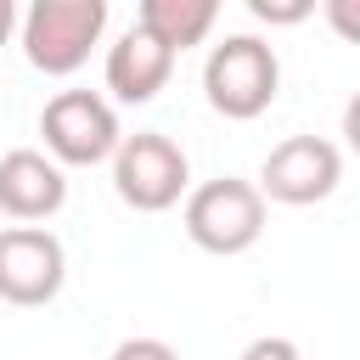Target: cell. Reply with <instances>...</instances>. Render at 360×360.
<instances>
[{
    "label": "cell",
    "instance_id": "cell-7",
    "mask_svg": "<svg viewBox=\"0 0 360 360\" xmlns=\"http://www.w3.org/2000/svg\"><path fill=\"white\" fill-rule=\"evenodd\" d=\"M68 281V253L56 231L45 225H6L0 231V298L17 309H39L62 292Z\"/></svg>",
    "mask_w": 360,
    "mask_h": 360
},
{
    "label": "cell",
    "instance_id": "cell-11",
    "mask_svg": "<svg viewBox=\"0 0 360 360\" xmlns=\"http://www.w3.org/2000/svg\"><path fill=\"white\" fill-rule=\"evenodd\" d=\"M248 11L259 22H270V28H292V22H304L315 11V0H248Z\"/></svg>",
    "mask_w": 360,
    "mask_h": 360
},
{
    "label": "cell",
    "instance_id": "cell-2",
    "mask_svg": "<svg viewBox=\"0 0 360 360\" xmlns=\"http://www.w3.org/2000/svg\"><path fill=\"white\" fill-rule=\"evenodd\" d=\"M276 90H281V56L259 34H225L202 62V96L219 118L248 124V118L270 112Z\"/></svg>",
    "mask_w": 360,
    "mask_h": 360
},
{
    "label": "cell",
    "instance_id": "cell-8",
    "mask_svg": "<svg viewBox=\"0 0 360 360\" xmlns=\"http://www.w3.org/2000/svg\"><path fill=\"white\" fill-rule=\"evenodd\" d=\"M62 202H68V174H62V163H51V158L34 152V146L0 152V214H6V219L39 225V219L62 214Z\"/></svg>",
    "mask_w": 360,
    "mask_h": 360
},
{
    "label": "cell",
    "instance_id": "cell-16",
    "mask_svg": "<svg viewBox=\"0 0 360 360\" xmlns=\"http://www.w3.org/2000/svg\"><path fill=\"white\" fill-rule=\"evenodd\" d=\"M17 28H22V11H17V0H0V45H6Z\"/></svg>",
    "mask_w": 360,
    "mask_h": 360
},
{
    "label": "cell",
    "instance_id": "cell-9",
    "mask_svg": "<svg viewBox=\"0 0 360 360\" xmlns=\"http://www.w3.org/2000/svg\"><path fill=\"white\" fill-rule=\"evenodd\" d=\"M169 73H174V56L158 39H146L141 28H129L118 45H107V90L129 107H146L169 84Z\"/></svg>",
    "mask_w": 360,
    "mask_h": 360
},
{
    "label": "cell",
    "instance_id": "cell-4",
    "mask_svg": "<svg viewBox=\"0 0 360 360\" xmlns=\"http://www.w3.org/2000/svg\"><path fill=\"white\" fill-rule=\"evenodd\" d=\"M39 135H45V158L62 169H96L112 163L124 129L107 96L96 90H56L39 112Z\"/></svg>",
    "mask_w": 360,
    "mask_h": 360
},
{
    "label": "cell",
    "instance_id": "cell-13",
    "mask_svg": "<svg viewBox=\"0 0 360 360\" xmlns=\"http://www.w3.org/2000/svg\"><path fill=\"white\" fill-rule=\"evenodd\" d=\"M107 360H180V354H174L163 338H124Z\"/></svg>",
    "mask_w": 360,
    "mask_h": 360
},
{
    "label": "cell",
    "instance_id": "cell-1",
    "mask_svg": "<svg viewBox=\"0 0 360 360\" xmlns=\"http://www.w3.org/2000/svg\"><path fill=\"white\" fill-rule=\"evenodd\" d=\"M107 34V0H34L22 11V56L45 79H68L90 62V51Z\"/></svg>",
    "mask_w": 360,
    "mask_h": 360
},
{
    "label": "cell",
    "instance_id": "cell-15",
    "mask_svg": "<svg viewBox=\"0 0 360 360\" xmlns=\"http://www.w3.org/2000/svg\"><path fill=\"white\" fill-rule=\"evenodd\" d=\"M343 141H349V146L360 152V90H354V96L343 101Z\"/></svg>",
    "mask_w": 360,
    "mask_h": 360
},
{
    "label": "cell",
    "instance_id": "cell-14",
    "mask_svg": "<svg viewBox=\"0 0 360 360\" xmlns=\"http://www.w3.org/2000/svg\"><path fill=\"white\" fill-rule=\"evenodd\" d=\"M242 360H304V354H298L292 338H253V343L242 349Z\"/></svg>",
    "mask_w": 360,
    "mask_h": 360
},
{
    "label": "cell",
    "instance_id": "cell-10",
    "mask_svg": "<svg viewBox=\"0 0 360 360\" xmlns=\"http://www.w3.org/2000/svg\"><path fill=\"white\" fill-rule=\"evenodd\" d=\"M219 22V0H141L135 6V28L146 39H158L169 56L202 45Z\"/></svg>",
    "mask_w": 360,
    "mask_h": 360
},
{
    "label": "cell",
    "instance_id": "cell-12",
    "mask_svg": "<svg viewBox=\"0 0 360 360\" xmlns=\"http://www.w3.org/2000/svg\"><path fill=\"white\" fill-rule=\"evenodd\" d=\"M321 17L332 22V34H338V39L360 45V0H326V6H321Z\"/></svg>",
    "mask_w": 360,
    "mask_h": 360
},
{
    "label": "cell",
    "instance_id": "cell-6",
    "mask_svg": "<svg viewBox=\"0 0 360 360\" xmlns=\"http://www.w3.org/2000/svg\"><path fill=\"white\" fill-rule=\"evenodd\" d=\"M338 180H343V152L326 135H287L259 163V197L287 202V208H309V202L332 197Z\"/></svg>",
    "mask_w": 360,
    "mask_h": 360
},
{
    "label": "cell",
    "instance_id": "cell-3",
    "mask_svg": "<svg viewBox=\"0 0 360 360\" xmlns=\"http://www.w3.org/2000/svg\"><path fill=\"white\" fill-rule=\"evenodd\" d=\"M186 236L202 248V253H248L259 236H264V197L253 180H236V174H219V180H202L197 191H186V214H180Z\"/></svg>",
    "mask_w": 360,
    "mask_h": 360
},
{
    "label": "cell",
    "instance_id": "cell-5",
    "mask_svg": "<svg viewBox=\"0 0 360 360\" xmlns=\"http://www.w3.org/2000/svg\"><path fill=\"white\" fill-rule=\"evenodd\" d=\"M112 191L135 208V214H163L191 191V163L186 152L158 135V129H135L118 141L112 152Z\"/></svg>",
    "mask_w": 360,
    "mask_h": 360
}]
</instances>
